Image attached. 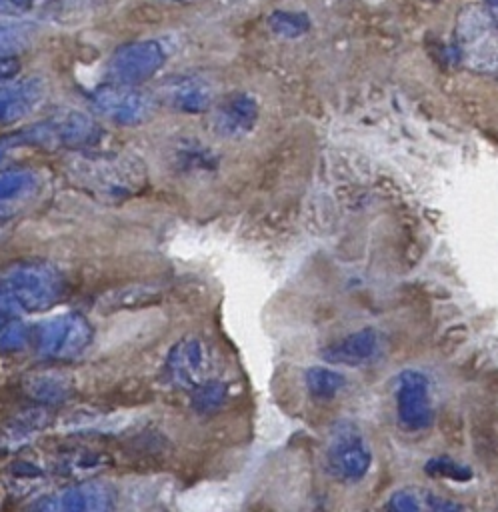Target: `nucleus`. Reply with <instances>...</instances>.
Instances as JSON below:
<instances>
[{"label":"nucleus","mask_w":498,"mask_h":512,"mask_svg":"<svg viewBox=\"0 0 498 512\" xmlns=\"http://www.w3.org/2000/svg\"><path fill=\"white\" fill-rule=\"evenodd\" d=\"M64 174L74 188L106 204L124 202L140 194L148 184L146 166L128 152L82 148L66 160Z\"/></svg>","instance_id":"nucleus-1"},{"label":"nucleus","mask_w":498,"mask_h":512,"mask_svg":"<svg viewBox=\"0 0 498 512\" xmlns=\"http://www.w3.org/2000/svg\"><path fill=\"white\" fill-rule=\"evenodd\" d=\"M66 290L62 272L48 260H18L0 270V312L32 314L54 306Z\"/></svg>","instance_id":"nucleus-2"},{"label":"nucleus","mask_w":498,"mask_h":512,"mask_svg":"<svg viewBox=\"0 0 498 512\" xmlns=\"http://www.w3.org/2000/svg\"><path fill=\"white\" fill-rule=\"evenodd\" d=\"M456 54L472 70L498 76V26L476 4L462 6L456 18Z\"/></svg>","instance_id":"nucleus-3"},{"label":"nucleus","mask_w":498,"mask_h":512,"mask_svg":"<svg viewBox=\"0 0 498 512\" xmlns=\"http://www.w3.org/2000/svg\"><path fill=\"white\" fill-rule=\"evenodd\" d=\"M20 146H38L46 150L86 148L100 138L98 124L80 110L56 112L32 126L16 132Z\"/></svg>","instance_id":"nucleus-4"},{"label":"nucleus","mask_w":498,"mask_h":512,"mask_svg":"<svg viewBox=\"0 0 498 512\" xmlns=\"http://www.w3.org/2000/svg\"><path fill=\"white\" fill-rule=\"evenodd\" d=\"M372 466V450L350 420H338L330 428L326 446V468L332 478L344 484L360 482Z\"/></svg>","instance_id":"nucleus-5"},{"label":"nucleus","mask_w":498,"mask_h":512,"mask_svg":"<svg viewBox=\"0 0 498 512\" xmlns=\"http://www.w3.org/2000/svg\"><path fill=\"white\" fill-rule=\"evenodd\" d=\"M94 328L86 316L66 312L36 328V350L50 360H72L92 342Z\"/></svg>","instance_id":"nucleus-6"},{"label":"nucleus","mask_w":498,"mask_h":512,"mask_svg":"<svg viewBox=\"0 0 498 512\" xmlns=\"http://www.w3.org/2000/svg\"><path fill=\"white\" fill-rule=\"evenodd\" d=\"M92 108L120 126H136L148 120L154 112V98L132 84L106 82L92 90Z\"/></svg>","instance_id":"nucleus-7"},{"label":"nucleus","mask_w":498,"mask_h":512,"mask_svg":"<svg viewBox=\"0 0 498 512\" xmlns=\"http://www.w3.org/2000/svg\"><path fill=\"white\" fill-rule=\"evenodd\" d=\"M394 402L400 428L408 432H422L432 426L434 406L430 398V378L422 370L408 368L398 374Z\"/></svg>","instance_id":"nucleus-8"},{"label":"nucleus","mask_w":498,"mask_h":512,"mask_svg":"<svg viewBox=\"0 0 498 512\" xmlns=\"http://www.w3.org/2000/svg\"><path fill=\"white\" fill-rule=\"evenodd\" d=\"M166 62V50L156 40L122 44L108 60V78L120 84L138 86L150 80Z\"/></svg>","instance_id":"nucleus-9"},{"label":"nucleus","mask_w":498,"mask_h":512,"mask_svg":"<svg viewBox=\"0 0 498 512\" xmlns=\"http://www.w3.org/2000/svg\"><path fill=\"white\" fill-rule=\"evenodd\" d=\"M116 506V490L102 480H78L32 504L44 512H106Z\"/></svg>","instance_id":"nucleus-10"},{"label":"nucleus","mask_w":498,"mask_h":512,"mask_svg":"<svg viewBox=\"0 0 498 512\" xmlns=\"http://www.w3.org/2000/svg\"><path fill=\"white\" fill-rule=\"evenodd\" d=\"M208 348L196 336H184L178 340L164 362V378L168 384L180 390H194L206 380Z\"/></svg>","instance_id":"nucleus-11"},{"label":"nucleus","mask_w":498,"mask_h":512,"mask_svg":"<svg viewBox=\"0 0 498 512\" xmlns=\"http://www.w3.org/2000/svg\"><path fill=\"white\" fill-rule=\"evenodd\" d=\"M382 334L374 328H362L346 334L320 350V358L334 366H366L382 358Z\"/></svg>","instance_id":"nucleus-12"},{"label":"nucleus","mask_w":498,"mask_h":512,"mask_svg":"<svg viewBox=\"0 0 498 512\" xmlns=\"http://www.w3.org/2000/svg\"><path fill=\"white\" fill-rule=\"evenodd\" d=\"M258 122V102L246 92L228 94L212 114L214 132L222 138H242Z\"/></svg>","instance_id":"nucleus-13"},{"label":"nucleus","mask_w":498,"mask_h":512,"mask_svg":"<svg viewBox=\"0 0 498 512\" xmlns=\"http://www.w3.org/2000/svg\"><path fill=\"white\" fill-rule=\"evenodd\" d=\"M46 84L40 76H26L0 84V124L22 120L44 100Z\"/></svg>","instance_id":"nucleus-14"},{"label":"nucleus","mask_w":498,"mask_h":512,"mask_svg":"<svg viewBox=\"0 0 498 512\" xmlns=\"http://www.w3.org/2000/svg\"><path fill=\"white\" fill-rule=\"evenodd\" d=\"M164 100L170 108L184 114H202L210 108L214 90L202 76L182 74L170 78L162 88Z\"/></svg>","instance_id":"nucleus-15"},{"label":"nucleus","mask_w":498,"mask_h":512,"mask_svg":"<svg viewBox=\"0 0 498 512\" xmlns=\"http://www.w3.org/2000/svg\"><path fill=\"white\" fill-rule=\"evenodd\" d=\"M52 422V412L44 406H30L16 412L0 430V452H14L28 446Z\"/></svg>","instance_id":"nucleus-16"},{"label":"nucleus","mask_w":498,"mask_h":512,"mask_svg":"<svg viewBox=\"0 0 498 512\" xmlns=\"http://www.w3.org/2000/svg\"><path fill=\"white\" fill-rule=\"evenodd\" d=\"M170 162L184 174H212L218 168V154L198 138H180L170 154Z\"/></svg>","instance_id":"nucleus-17"},{"label":"nucleus","mask_w":498,"mask_h":512,"mask_svg":"<svg viewBox=\"0 0 498 512\" xmlns=\"http://www.w3.org/2000/svg\"><path fill=\"white\" fill-rule=\"evenodd\" d=\"M24 392L44 406L66 402L74 394V382L64 372L42 370L26 376Z\"/></svg>","instance_id":"nucleus-18"},{"label":"nucleus","mask_w":498,"mask_h":512,"mask_svg":"<svg viewBox=\"0 0 498 512\" xmlns=\"http://www.w3.org/2000/svg\"><path fill=\"white\" fill-rule=\"evenodd\" d=\"M36 174L26 168H12L0 172V218L18 210L36 190Z\"/></svg>","instance_id":"nucleus-19"},{"label":"nucleus","mask_w":498,"mask_h":512,"mask_svg":"<svg viewBox=\"0 0 498 512\" xmlns=\"http://www.w3.org/2000/svg\"><path fill=\"white\" fill-rule=\"evenodd\" d=\"M110 466V456L100 450H72L56 458L52 470L60 476L84 478Z\"/></svg>","instance_id":"nucleus-20"},{"label":"nucleus","mask_w":498,"mask_h":512,"mask_svg":"<svg viewBox=\"0 0 498 512\" xmlns=\"http://www.w3.org/2000/svg\"><path fill=\"white\" fill-rule=\"evenodd\" d=\"M304 378L310 396L316 400H334L346 386V378L342 372L324 366L308 368Z\"/></svg>","instance_id":"nucleus-21"},{"label":"nucleus","mask_w":498,"mask_h":512,"mask_svg":"<svg viewBox=\"0 0 498 512\" xmlns=\"http://www.w3.org/2000/svg\"><path fill=\"white\" fill-rule=\"evenodd\" d=\"M36 36V28L30 22L18 18H0V56H16L26 50Z\"/></svg>","instance_id":"nucleus-22"},{"label":"nucleus","mask_w":498,"mask_h":512,"mask_svg":"<svg viewBox=\"0 0 498 512\" xmlns=\"http://www.w3.org/2000/svg\"><path fill=\"white\" fill-rule=\"evenodd\" d=\"M192 394V408L200 414H212L216 412L228 398V384L216 378H206L200 382Z\"/></svg>","instance_id":"nucleus-23"},{"label":"nucleus","mask_w":498,"mask_h":512,"mask_svg":"<svg viewBox=\"0 0 498 512\" xmlns=\"http://www.w3.org/2000/svg\"><path fill=\"white\" fill-rule=\"evenodd\" d=\"M270 28L284 38H298L308 32L310 20L302 12H288V10H276L268 18Z\"/></svg>","instance_id":"nucleus-24"},{"label":"nucleus","mask_w":498,"mask_h":512,"mask_svg":"<svg viewBox=\"0 0 498 512\" xmlns=\"http://www.w3.org/2000/svg\"><path fill=\"white\" fill-rule=\"evenodd\" d=\"M424 472L428 476H442V478H450L454 482H470L474 472L468 464L458 462L450 456H434L424 464Z\"/></svg>","instance_id":"nucleus-25"},{"label":"nucleus","mask_w":498,"mask_h":512,"mask_svg":"<svg viewBox=\"0 0 498 512\" xmlns=\"http://www.w3.org/2000/svg\"><path fill=\"white\" fill-rule=\"evenodd\" d=\"M112 298L104 300V304H108L112 310H120V308H128L132 304H146V302H154L158 300V294L152 288H122L116 294H110Z\"/></svg>","instance_id":"nucleus-26"},{"label":"nucleus","mask_w":498,"mask_h":512,"mask_svg":"<svg viewBox=\"0 0 498 512\" xmlns=\"http://www.w3.org/2000/svg\"><path fill=\"white\" fill-rule=\"evenodd\" d=\"M388 510L394 512H418L422 508V488H400L386 502Z\"/></svg>","instance_id":"nucleus-27"},{"label":"nucleus","mask_w":498,"mask_h":512,"mask_svg":"<svg viewBox=\"0 0 498 512\" xmlns=\"http://www.w3.org/2000/svg\"><path fill=\"white\" fill-rule=\"evenodd\" d=\"M50 470V468H48ZM42 464L34 462V460H28V458H22L18 462L12 464L10 468V480L16 482V484H32V482H38L40 478H44V474L48 472Z\"/></svg>","instance_id":"nucleus-28"},{"label":"nucleus","mask_w":498,"mask_h":512,"mask_svg":"<svg viewBox=\"0 0 498 512\" xmlns=\"http://www.w3.org/2000/svg\"><path fill=\"white\" fill-rule=\"evenodd\" d=\"M46 0H0V16L6 18H20L36 8H40Z\"/></svg>","instance_id":"nucleus-29"},{"label":"nucleus","mask_w":498,"mask_h":512,"mask_svg":"<svg viewBox=\"0 0 498 512\" xmlns=\"http://www.w3.org/2000/svg\"><path fill=\"white\" fill-rule=\"evenodd\" d=\"M20 70V62L16 56H0V84L12 80Z\"/></svg>","instance_id":"nucleus-30"},{"label":"nucleus","mask_w":498,"mask_h":512,"mask_svg":"<svg viewBox=\"0 0 498 512\" xmlns=\"http://www.w3.org/2000/svg\"><path fill=\"white\" fill-rule=\"evenodd\" d=\"M14 148H20V142H18V138H16V132L6 134V136L0 138V164L10 156V152H12Z\"/></svg>","instance_id":"nucleus-31"},{"label":"nucleus","mask_w":498,"mask_h":512,"mask_svg":"<svg viewBox=\"0 0 498 512\" xmlns=\"http://www.w3.org/2000/svg\"><path fill=\"white\" fill-rule=\"evenodd\" d=\"M482 2H484V10L492 18V22L498 26V0H482Z\"/></svg>","instance_id":"nucleus-32"},{"label":"nucleus","mask_w":498,"mask_h":512,"mask_svg":"<svg viewBox=\"0 0 498 512\" xmlns=\"http://www.w3.org/2000/svg\"><path fill=\"white\" fill-rule=\"evenodd\" d=\"M8 324H10V314L0 312V342H2V334H4V330H6Z\"/></svg>","instance_id":"nucleus-33"},{"label":"nucleus","mask_w":498,"mask_h":512,"mask_svg":"<svg viewBox=\"0 0 498 512\" xmlns=\"http://www.w3.org/2000/svg\"><path fill=\"white\" fill-rule=\"evenodd\" d=\"M174 2H190V0H174Z\"/></svg>","instance_id":"nucleus-34"}]
</instances>
